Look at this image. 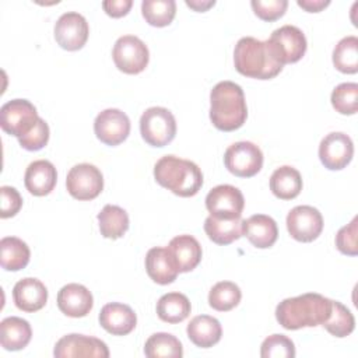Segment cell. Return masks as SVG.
I'll list each match as a JSON object with an SVG mask.
<instances>
[{
  "label": "cell",
  "mask_w": 358,
  "mask_h": 358,
  "mask_svg": "<svg viewBox=\"0 0 358 358\" xmlns=\"http://www.w3.org/2000/svg\"><path fill=\"white\" fill-rule=\"evenodd\" d=\"M333 301L315 292L281 301L275 308L277 322L287 330L323 324L331 313Z\"/></svg>",
  "instance_id": "cell-1"
},
{
  "label": "cell",
  "mask_w": 358,
  "mask_h": 358,
  "mask_svg": "<svg viewBox=\"0 0 358 358\" xmlns=\"http://www.w3.org/2000/svg\"><path fill=\"white\" fill-rule=\"evenodd\" d=\"M248 106L241 85L232 81H220L210 92V120L221 131H234L243 126Z\"/></svg>",
  "instance_id": "cell-2"
},
{
  "label": "cell",
  "mask_w": 358,
  "mask_h": 358,
  "mask_svg": "<svg viewBox=\"0 0 358 358\" xmlns=\"http://www.w3.org/2000/svg\"><path fill=\"white\" fill-rule=\"evenodd\" d=\"M234 64L239 74L257 80L274 78L284 67L277 60L268 42L253 36H243L236 42Z\"/></svg>",
  "instance_id": "cell-3"
},
{
  "label": "cell",
  "mask_w": 358,
  "mask_h": 358,
  "mask_svg": "<svg viewBox=\"0 0 358 358\" xmlns=\"http://www.w3.org/2000/svg\"><path fill=\"white\" fill-rule=\"evenodd\" d=\"M154 178L158 185L180 197H192L203 186L200 168L194 162L175 155L161 157L155 162Z\"/></svg>",
  "instance_id": "cell-4"
},
{
  "label": "cell",
  "mask_w": 358,
  "mask_h": 358,
  "mask_svg": "<svg viewBox=\"0 0 358 358\" xmlns=\"http://www.w3.org/2000/svg\"><path fill=\"white\" fill-rule=\"evenodd\" d=\"M143 140L152 147H165L176 136V120L172 112L162 106H151L140 117Z\"/></svg>",
  "instance_id": "cell-5"
},
{
  "label": "cell",
  "mask_w": 358,
  "mask_h": 358,
  "mask_svg": "<svg viewBox=\"0 0 358 358\" xmlns=\"http://www.w3.org/2000/svg\"><path fill=\"white\" fill-rule=\"evenodd\" d=\"M112 57L115 66L126 74L141 73L150 60V53L147 45L134 35L120 36L112 50Z\"/></svg>",
  "instance_id": "cell-6"
},
{
  "label": "cell",
  "mask_w": 358,
  "mask_h": 358,
  "mask_svg": "<svg viewBox=\"0 0 358 358\" xmlns=\"http://www.w3.org/2000/svg\"><path fill=\"white\" fill-rule=\"evenodd\" d=\"M39 116L36 108L27 99H11L0 109V126L7 134L17 138L28 134Z\"/></svg>",
  "instance_id": "cell-7"
},
{
  "label": "cell",
  "mask_w": 358,
  "mask_h": 358,
  "mask_svg": "<svg viewBox=\"0 0 358 358\" xmlns=\"http://www.w3.org/2000/svg\"><path fill=\"white\" fill-rule=\"evenodd\" d=\"M225 168L235 176L252 178L263 166V152L252 141L231 144L224 154Z\"/></svg>",
  "instance_id": "cell-8"
},
{
  "label": "cell",
  "mask_w": 358,
  "mask_h": 358,
  "mask_svg": "<svg viewBox=\"0 0 358 358\" xmlns=\"http://www.w3.org/2000/svg\"><path fill=\"white\" fill-rule=\"evenodd\" d=\"M267 42L282 66L299 62L308 48L303 32L295 25H282L277 28Z\"/></svg>",
  "instance_id": "cell-9"
},
{
  "label": "cell",
  "mask_w": 358,
  "mask_h": 358,
  "mask_svg": "<svg viewBox=\"0 0 358 358\" xmlns=\"http://www.w3.org/2000/svg\"><path fill=\"white\" fill-rule=\"evenodd\" d=\"M66 187L70 196L77 200H92L103 189V176L92 164H77L67 173Z\"/></svg>",
  "instance_id": "cell-10"
},
{
  "label": "cell",
  "mask_w": 358,
  "mask_h": 358,
  "mask_svg": "<svg viewBox=\"0 0 358 358\" xmlns=\"http://www.w3.org/2000/svg\"><path fill=\"white\" fill-rule=\"evenodd\" d=\"M288 234L298 242H312L323 231V217L312 206H296L287 215Z\"/></svg>",
  "instance_id": "cell-11"
},
{
  "label": "cell",
  "mask_w": 358,
  "mask_h": 358,
  "mask_svg": "<svg viewBox=\"0 0 358 358\" xmlns=\"http://www.w3.org/2000/svg\"><path fill=\"white\" fill-rule=\"evenodd\" d=\"M90 34L87 20L76 11L62 14L55 24V39L60 48L69 52L81 49Z\"/></svg>",
  "instance_id": "cell-12"
},
{
  "label": "cell",
  "mask_w": 358,
  "mask_h": 358,
  "mask_svg": "<svg viewBox=\"0 0 358 358\" xmlns=\"http://www.w3.org/2000/svg\"><path fill=\"white\" fill-rule=\"evenodd\" d=\"M243 207V194L232 185H218L206 196V208L218 218H241Z\"/></svg>",
  "instance_id": "cell-13"
},
{
  "label": "cell",
  "mask_w": 358,
  "mask_h": 358,
  "mask_svg": "<svg viewBox=\"0 0 358 358\" xmlns=\"http://www.w3.org/2000/svg\"><path fill=\"white\" fill-rule=\"evenodd\" d=\"M53 355L56 358H77V357H96V358H108L109 350L108 345L91 336L84 334H67L57 340Z\"/></svg>",
  "instance_id": "cell-14"
},
{
  "label": "cell",
  "mask_w": 358,
  "mask_h": 358,
  "mask_svg": "<svg viewBox=\"0 0 358 358\" xmlns=\"http://www.w3.org/2000/svg\"><path fill=\"white\" fill-rule=\"evenodd\" d=\"M94 131L101 143L112 147L119 145L130 133V119L120 109H105L95 117Z\"/></svg>",
  "instance_id": "cell-15"
},
{
  "label": "cell",
  "mask_w": 358,
  "mask_h": 358,
  "mask_svg": "<svg viewBox=\"0 0 358 358\" xmlns=\"http://www.w3.org/2000/svg\"><path fill=\"white\" fill-rule=\"evenodd\" d=\"M354 155V144L350 136L341 131L329 133L319 144V158L324 168L340 171L345 168Z\"/></svg>",
  "instance_id": "cell-16"
},
{
  "label": "cell",
  "mask_w": 358,
  "mask_h": 358,
  "mask_svg": "<svg viewBox=\"0 0 358 358\" xmlns=\"http://www.w3.org/2000/svg\"><path fill=\"white\" fill-rule=\"evenodd\" d=\"M92 305V294L81 284L70 282L62 287L57 292V306L66 316L84 317L91 312Z\"/></svg>",
  "instance_id": "cell-17"
},
{
  "label": "cell",
  "mask_w": 358,
  "mask_h": 358,
  "mask_svg": "<svg viewBox=\"0 0 358 358\" xmlns=\"http://www.w3.org/2000/svg\"><path fill=\"white\" fill-rule=\"evenodd\" d=\"M99 324L113 336H126L131 333L137 324L134 310L124 303L110 302L102 306L99 312Z\"/></svg>",
  "instance_id": "cell-18"
},
{
  "label": "cell",
  "mask_w": 358,
  "mask_h": 358,
  "mask_svg": "<svg viewBox=\"0 0 358 358\" xmlns=\"http://www.w3.org/2000/svg\"><path fill=\"white\" fill-rule=\"evenodd\" d=\"M13 299L20 310L32 313L41 310L46 305L48 289L41 280L27 277L14 285Z\"/></svg>",
  "instance_id": "cell-19"
},
{
  "label": "cell",
  "mask_w": 358,
  "mask_h": 358,
  "mask_svg": "<svg viewBox=\"0 0 358 358\" xmlns=\"http://www.w3.org/2000/svg\"><path fill=\"white\" fill-rule=\"evenodd\" d=\"M242 235L259 249L271 248L278 236L277 222L266 214L250 215L249 218L242 220Z\"/></svg>",
  "instance_id": "cell-20"
},
{
  "label": "cell",
  "mask_w": 358,
  "mask_h": 358,
  "mask_svg": "<svg viewBox=\"0 0 358 358\" xmlns=\"http://www.w3.org/2000/svg\"><path fill=\"white\" fill-rule=\"evenodd\" d=\"M57 182V172L55 165L48 159H38L28 165L24 183L27 190L34 196L49 194Z\"/></svg>",
  "instance_id": "cell-21"
},
{
  "label": "cell",
  "mask_w": 358,
  "mask_h": 358,
  "mask_svg": "<svg viewBox=\"0 0 358 358\" xmlns=\"http://www.w3.org/2000/svg\"><path fill=\"white\" fill-rule=\"evenodd\" d=\"M145 270L148 277L161 285L171 284L176 280L179 270L168 248H151L145 255Z\"/></svg>",
  "instance_id": "cell-22"
},
{
  "label": "cell",
  "mask_w": 358,
  "mask_h": 358,
  "mask_svg": "<svg viewBox=\"0 0 358 358\" xmlns=\"http://www.w3.org/2000/svg\"><path fill=\"white\" fill-rule=\"evenodd\" d=\"M171 252L179 273H187L196 268L201 260V246L192 235H178L166 246Z\"/></svg>",
  "instance_id": "cell-23"
},
{
  "label": "cell",
  "mask_w": 358,
  "mask_h": 358,
  "mask_svg": "<svg viewBox=\"0 0 358 358\" xmlns=\"http://www.w3.org/2000/svg\"><path fill=\"white\" fill-rule=\"evenodd\" d=\"M189 340L200 348H210L215 345L222 336L221 323L208 315L194 316L186 329Z\"/></svg>",
  "instance_id": "cell-24"
},
{
  "label": "cell",
  "mask_w": 358,
  "mask_h": 358,
  "mask_svg": "<svg viewBox=\"0 0 358 358\" xmlns=\"http://www.w3.org/2000/svg\"><path fill=\"white\" fill-rule=\"evenodd\" d=\"M32 337L31 324L18 316H10L0 323V344L7 351H20Z\"/></svg>",
  "instance_id": "cell-25"
},
{
  "label": "cell",
  "mask_w": 358,
  "mask_h": 358,
  "mask_svg": "<svg viewBox=\"0 0 358 358\" xmlns=\"http://www.w3.org/2000/svg\"><path fill=\"white\" fill-rule=\"evenodd\" d=\"M270 190L281 200L295 199L302 190V176L294 166L282 165L270 176Z\"/></svg>",
  "instance_id": "cell-26"
},
{
  "label": "cell",
  "mask_w": 358,
  "mask_h": 358,
  "mask_svg": "<svg viewBox=\"0 0 358 358\" xmlns=\"http://www.w3.org/2000/svg\"><path fill=\"white\" fill-rule=\"evenodd\" d=\"M204 231L214 243L229 245L242 236V220L208 215L204 221Z\"/></svg>",
  "instance_id": "cell-27"
},
{
  "label": "cell",
  "mask_w": 358,
  "mask_h": 358,
  "mask_svg": "<svg viewBox=\"0 0 358 358\" xmlns=\"http://www.w3.org/2000/svg\"><path fill=\"white\" fill-rule=\"evenodd\" d=\"M28 245L15 236H4L0 241V264L7 271H18L29 263Z\"/></svg>",
  "instance_id": "cell-28"
},
{
  "label": "cell",
  "mask_w": 358,
  "mask_h": 358,
  "mask_svg": "<svg viewBox=\"0 0 358 358\" xmlns=\"http://www.w3.org/2000/svg\"><path fill=\"white\" fill-rule=\"evenodd\" d=\"M190 301L180 292H168L157 302V315L165 323H180L190 315Z\"/></svg>",
  "instance_id": "cell-29"
},
{
  "label": "cell",
  "mask_w": 358,
  "mask_h": 358,
  "mask_svg": "<svg viewBox=\"0 0 358 358\" xmlns=\"http://www.w3.org/2000/svg\"><path fill=\"white\" fill-rule=\"evenodd\" d=\"M96 218L99 222L101 235L106 239L122 238L129 229V215L119 206L106 204L98 213Z\"/></svg>",
  "instance_id": "cell-30"
},
{
  "label": "cell",
  "mask_w": 358,
  "mask_h": 358,
  "mask_svg": "<svg viewBox=\"0 0 358 358\" xmlns=\"http://www.w3.org/2000/svg\"><path fill=\"white\" fill-rule=\"evenodd\" d=\"M148 358H180L183 355L182 343L169 333H154L144 345Z\"/></svg>",
  "instance_id": "cell-31"
},
{
  "label": "cell",
  "mask_w": 358,
  "mask_h": 358,
  "mask_svg": "<svg viewBox=\"0 0 358 358\" xmlns=\"http://www.w3.org/2000/svg\"><path fill=\"white\" fill-rule=\"evenodd\" d=\"M334 67L345 74H355L358 71V38L354 35L338 41L333 50Z\"/></svg>",
  "instance_id": "cell-32"
},
{
  "label": "cell",
  "mask_w": 358,
  "mask_h": 358,
  "mask_svg": "<svg viewBox=\"0 0 358 358\" xmlns=\"http://www.w3.org/2000/svg\"><path fill=\"white\" fill-rule=\"evenodd\" d=\"M242 298L241 288L232 281H220L208 292V305L218 312L234 309Z\"/></svg>",
  "instance_id": "cell-33"
},
{
  "label": "cell",
  "mask_w": 358,
  "mask_h": 358,
  "mask_svg": "<svg viewBox=\"0 0 358 358\" xmlns=\"http://www.w3.org/2000/svg\"><path fill=\"white\" fill-rule=\"evenodd\" d=\"M141 14L152 27H166L176 14L175 0H143Z\"/></svg>",
  "instance_id": "cell-34"
},
{
  "label": "cell",
  "mask_w": 358,
  "mask_h": 358,
  "mask_svg": "<svg viewBox=\"0 0 358 358\" xmlns=\"http://www.w3.org/2000/svg\"><path fill=\"white\" fill-rule=\"evenodd\" d=\"M334 337H347L355 329L354 315L341 302L333 301L331 313L329 319L322 324Z\"/></svg>",
  "instance_id": "cell-35"
},
{
  "label": "cell",
  "mask_w": 358,
  "mask_h": 358,
  "mask_svg": "<svg viewBox=\"0 0 358 358\" xmlns=\"http://www.w3.org/2000/svg\"><path fill=\"white\" fill-rule=\"evenodd\" d=\"M331 105L341 115H354L358 109V84L341 83L331 92Z\"/></svg>",
  "instance_id": "cell-36"
},
{
  "label": "cell",
  "mask_w": 358,
  "mask_h": 358,
  "mask_svg": "<svg viewBox=\"0 0 358 358\" xmlns=\"http://www.w3.org/2000/svg\"><path fill=\"white\" fill-rule=\"evenodd\" d=\"M262 358H294L295 345L292 340L284 334H271L262 343Z\"/></svg>",
  "instance_id": "cell-37"
},
{
  "label": "cell",
  "mask_w": 358,
  "mask_h": 358,
  "mask_svg": "<svg viewBox=\"0 0 358 358\" xmlns=\"http://www.w3.org/2000/svg\"><path fill=\"white\" fill-rule=\"evenodd\" d=\"M357 222H358V218L354 217L352 221L341 227L336 235V246L343 255H347V256L358 255V243H357L358 224Z\"/></svg>",
  "instance_id": "cell-38"
},
{
  "label": "cell",
  "mask_w": 358,
  "mask_h": 358,
  "mask_svg": "<svg viewBox=\"0 0 358 358\" xmlns=\"http://www.w3.org/2000/svg\"><path fill=\"white\" fill-rule=\"evenodd\" d=\"M250 6L255 14L263 21H275L281 18L288 7L287 0H252Z\"/></svg>",
  "instance_id": "cell-39"
},
{
  "label": "cell",
  "mask_w": 358,
  "mask_h": 358,
  "mask_svg": "<svg viewBox=\"0 0 358 358\" xmlns=\"http://www.w3.org/2000/svg\"><path fill=\"white\" fill-rule=\"evenodd\" d=\"M49 141V126L48 123L39 117L35 127L25 136L18 138V143L22 148L28 151H38L42 150Z\"/></svg>",
  "instance_id": "cell-40"
},
{
  "label": "cell",
  "mask_w": 358,
  "mask_h": 358,
  "mask_svg": "<svg viewBox=\"0 0 358 358\" xmlns=\"http://www.w3.org/2000/svg\"><path fill=\"white\" fill-rule=\"evenodd\" d=\"M1 194V218H10L14 217L22 207V197L18 193L15 187L11 186H1L0 187Z\"/></svg>",
  "instance_id": "cell-41"
},
{
  "label": "cell",
  "mask_w": 358,
  "mask_h": 358,
  "mask_svg": "<svg viewBox=\"0 0 358 358\" xmlns=\"http://www.w3.org/2000/svg\"><path fill=\"white\" fill-rule=\"evenodd\" d=\"M133 6L131 0H105L102 1L103 11L112 18H120L126 15Z\"/></svg>",
  "instance_id": "cell-42"
},
{
  "label": "cell",
  "mask_w": 358,
  "mask_h": 358,
  "mask_svg": "<svg viewBox=\"0 0 358 358\" xmlns=\"http://www.w3.org/2000/svg\"><path fill=\"white\" fill-rule=\"evenodd\" d=\"M296 4L308 13H319L330 4V0H298Z\"/></svg>",
  "instance_id": "cell-43"
},
{
  "label": "cell",
  "mask_w": 358,
  "mask_h": 358,
  "mask_svg": "<svg viewBox=\"0 0 358 358\" xmlns=\"http://www.w3.org/2000/svg\"><path fill=\"white\" fill-rule=\"evenodd\" d=\"M185 3L194 11H200V13L207 11L210 7H213L215 4L214 0H186Z\"/></svg>",
  "instance_id": "cell-44"
}]
</instances>
